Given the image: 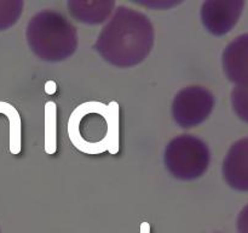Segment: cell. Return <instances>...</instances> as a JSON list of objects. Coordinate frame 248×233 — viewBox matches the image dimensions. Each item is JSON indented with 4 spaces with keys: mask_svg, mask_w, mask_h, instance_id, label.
Masks as SVG:
<instances>
[{
    "mask_svg": "<svg viewBox=\"0 0 248 233\" xmlns=\"http://www.w3.org/2000/svg\"><path fill=\"white\" fill-rule=\"evenodd\" d=\"M119 103L87 101L72 112L68 120V136L75 148L85 154L104 152L116 154L120 146Z\"/></svg>",
    "mask_w": 248,
    "mask_h": 233,
    "instance_id": "obj_2",
    "label": "cell"
},
{
    "mask_svg": "<svg viewBox=\"0 0 248 233\" xmlns=\"http://www.w3.org/2000/svg\"><path fill=\"white\" fill-rule=\"evenodd\" d=\"M244 6L242 0H206L200 9L201 22L208 33L224 35L236 26Z\"/></svg>",
    "mask_w": 248,
    "mask_h": 233,
    "instance_id": "obj_6",
    "label": "cell"
},
{
    "mask_svg": "<svg viewBox=\"0 0 248 233\" xmlns=\"http://www.w3.org/2000/svg\"><path fill=\"white\" fill-rule=\"evenodd\" d=\"M140 4L145 5V6L155 7V9H169L170 6H174V5H178L179 2H171V1H153V2H140Z\"/></svg>",
    "mask_w": 248,
    "mask_h": 233,
    "instance_id": "obj_14",
    "label": "cell"
},
{
    "mask_svg": "<svg viewBox=\"0 0 248 233\" xmlns=\"http://www.w3.org/2000/svg\"><path fill=\"white\" fill-rule=\"evenodd\" d=\"M222 172L232 188L248 192V137L232 143L223 162Z\"/></svg>",
    "mask_w": 248,
    "mask_h": 233,
    "instance_id": "obj_7",
    "label": "cell"
},
{
    "mask_svg": "<svg viewBox=\"0 0 248 233\" xmlns=\"http://www.w3.org/2000/svg\"><path fill=\"white\" fill-rule=\"evenodd\" d=\"M237 231L239 233H248V204L237 216Z\"/></svg>",
    "mask_w": 248,
    "mask_h": 233,
    "instance_id": "obj_13",
    "label": "cell"
},
{
    "mask_svg": "<svg viewBox=\"0 0 248 233\" xmlns=\"http://www.w3.org/2000/svg\"><path fill=\"white\" fill-rule=\"evenodd\" d=\"M211 163L207 143L191 133H182L167 143L164 164L174 179L191 181L202 176Z\"/></svg>",
    "mask_w": 248,
    "mask_h": 233,
    "instance_id": "obj_4",
    "label": "cell"
},
{
    "mask_svg": "<svg viewBox=\"0 0 248 233\" xmlns=\"http://www.w3.org/2000/svg\"><path fill=\"white\" fill-rule=\"evenodd\" d=\"M215 108V96L206 87L191 85L179 90L171 106L172 118L183 129H193L202 124Z\"/></svg>",
    "mask_w": 248,
    "mask_h": 233,
    "instance_id": "obj_5",
    "label": "cell"
},
{
    "mask_svg": "<svg viewBox=\"0 0 248 233\" xmlns=\"http://www.w3.org/2000/svg\"><path fill=\"white\" fill-rule=\"evenodd\" d=\"M154 39V26L147 15L119 5L102 27L93 50L114 67L131 68L150 55Z\"/></svg>",
    "mask_w": 248,
    "mask_h": 233,
    "instance_id": "obj_1",
    "label": "cell"
},
{
    "mask_svg": "<svg viewBox=\"0 0 248 233\" xmlns=\"http://www.w3.org/2000/svg\"><path fill=\"white\" fill-rule=\"evenodd\" d=\"M57 150V106L50 101L45 104V152L55 154Z\"/></svg>",
    "mask_w": 248,
    "mask_h": 233,
    "instance_id": "obj_11",
    "label": "cell"
},
{
    "mask_svg": "<svg viewBox=\"0 0 248 233\" xmlns=\"http://www.w3.org/2000/svg\"><path fill=\"white\" fill-rule=\"evenodd\" d=\"M0 113L5 114L10 123V152L17 155L21 152V116L17 109L7 102L0 101Z\"/></svg>",
    "mask_w": 248,
    "mask_h": 233,
    "instance_id": "obj_10",
    "label": "cell"
},
{
    "mask_svg": "<svg viewBox=\"0 0 248 233\" xmlns=\"http://www.w3.org/2000/svg\"><path fill=\"white\" fill-rule=\"evenodd\" d=\"M223 70L232 83L248 84V33L236 36L224 49Z\"/></svg>",
    "mask_w": 248,
    "mask_h": 233,
    "instance_id": "obj_8",
    "label": "cell"
},
{
    "mask_svg": "<svg viewBox=\"0 0 248 233\" xmlns=\"http://www.w3.org/2000/svg\"><path fill=\"white\" fill-rule=\"evenodd\" d=\"M140 233H150V225L148 222L140 223Z\"/></svg>",
    "mask_w": 248,
    "mask_h": 233,
    "instance_id": "obj_15",
    "label": "cell"
},
{
    "mask_svg": "<svg viewBox=\"0 0 248 233\" xmlns=\"http://www.w3.org/2000/svg\"><path fill=\"white\" fill-rule=\"evenodd\" d=\"M26 39L31 52L46 62H61L78 50V29L57 10L36 12L26 28Z\"/></svg>",
    "mask_w": 248,
    "mask_h": 233,
    "instance_id": "obj_3",
    "label": "cell"
},
{
    "mask_svg": "<svg viewBox=\"0 0 248 233\" xmlns=\"http://www.w3.org/2000/svg\"><path fill=\"white\" fill-rule=\"evenodd\" d=\"M67 6L75 21L93 26L108 21L116 2L114 0H69Z\"/></svg>",
    "mask_w": 248,
    "mask_h": 233,
    "instance_id": "obj_9",
    "label": "cell"
},
{
    "mask_svg": "<svg viewBox=\"0 0 248 233\" xmlns=\"http://www.w3.org/2000/svg\"><path fill=\"white\" fill-rule=\"evenodd\" d=\"M232 104L237 116L248 123V84L235 85L232 91Z\"/></svg>",
    "mask_w": 248,
    "mask_h": 233,
    "instance_id": "obj_12",
    "label": "cell"
}]
</instances>
